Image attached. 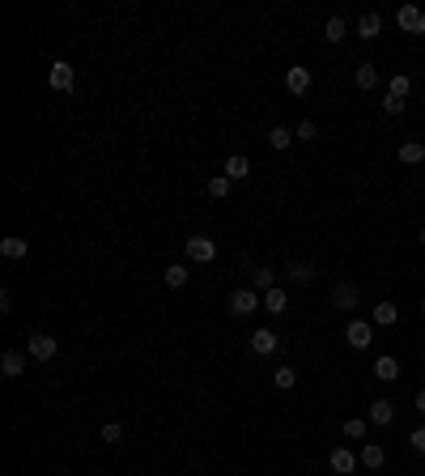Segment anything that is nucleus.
Returning a JSON list of instances; mask_svg holds the SVG:
<instances>
[{
    "instance_id": "nucleus-1",
    "label": "nucleus",
    "mask_w": 425,
    "mask_h": 476,
    "mask_svg": "<svg viewBox=\"0 0 425 476\" xmlns=\"http://www.w3.org/2000/svg\"><path fill=\"white\" fill-rule=\"evenodd\" d=\"M260 306H264V294L251 289V285H238V289L230 294V315H234V319H247V315H255Z\"/></svg>"
},
{
    "instance_id": "nucleus-2",
    "label": "nucleus",
    "mask_w": 425,
    "mask_h": 476,
    "mask_svg": "<svg viewBox=\"0 0 425 476\" xmlns=\"http://www.w3.org/2000/svg\"><path fill=\"white\" fill-rule=\"evenodd\" d=\"M183 255H187L192 264H213V260H217V243L204 238V234H192V238L183 243Z\"/></svg>"
},
{
    "instance_id": "nucleus-3",
    "label": "nucleus",
    "mask_w": 425,
    "mask_h": 476,
    "mask_svg": "<svg viewBox=\"0 0 425 476\" xmlns=\"http://www.w3.org/2000/svg\"><path fill=\"white\" fill-rule=\"evenodd\" d=\"M345 345L358 349V353H366V349L375 345V323H366V319H349V328H345Z\"/></svg>"
},
{
    "instance_id": "nucleus-4",
    "label": "nucleus",
    "mask_w": 425,
    "mask_h": 476,
    "mask_svg": "<svg viewBox=\"0 0 425 476\" xmlns=\"http://www.w3.org/2000/svg\"><path fill=\"white\" fill-rule=\"evenodd\" d=\"M353 306H362V289H358L353 281H341V285L332 289V311H341V315H349Z\"/></svg>"
},
{
    "instance_id": "nucleus-5",
    "label": "nucleus",
    "mask_w": 425,
    "mask_h": 476,
    "mask_svg": "<svg viewBox=\"0 0 425 476\" xmlns=\"http://www.w3.org/2000/svg\"><path fill=\"white\" fill-rule=\"evenodd\" d=\"M26 353H30L34 362H51V358L60 353V341H55V336H47V332H34V336L26 341Z\"/></svg>"
},
{
    "instance_id": "nucleus-6",
    "label": "nucleus",
    "mask_w": 425,
    "mask_h": 476,
    "mask_svg": "<svg viewBox=\"0 0 425 476\" xmlns=\"http://www.w3.org/2000/svg\"><path fill=\"white\" fill-rule=\"evenodd\" d=\"M47 85H51V89H60V94H72V85H77L72 64H68V60H55V64H51V72H47Z\"/></svg>"
},
{
    "instance_id": "nucleus-7",
    "label": "nucleus",
    "mask_w": 425,
    "mask_h": 476,
    "mask_svg": "<svg viewBox=\"0 0 425 476\" xmlns=\"http://www.w3.org/2000/svg\"><path fill=\"white\" fill-rule=\"evenodd\" d=\"M315 277H319V268H315L311 260H289V264H285V281H289V285H311Z\"/></svg>"
},
{
    "instance_id": "nucleus-8",
    "label": "nucleus",
    "mask_w": 425,
    "mask_h": 476,
    "mask_svg": "<svg viewBox=\"0 0 425 476\" xmlns=\"http://www.w3.org/2000/svg\"><path fill=\"white\" fill-rule=\"evenodd\" d=\"M247 345H251V353H260V358H272V353L281 349V336H277V332H268V328H255Z\"/></svg>"
},
{
    "instance_id": "nucleus-9",
    "label": "nucleus",
    "mask_w": 425,
    "mask_h": 476,
    "mask_svg": "<svg viewBox=\"0 0 425 476\" xmlns=\"http://www.w3.org/2000/svg\"><path fill=\"white\" fill-rule=\"evenodd\" d=\"M366 421H370V426H379V430H383V426H392V421H396V404H392L387 396L370 400V409H366Z\"/></svg>"
},
{
    "instance_id": "nucleus-10",
    "label": "nucleus",
    "mask_w": 425,
    "mask_h": 476,
    "mask_svg": "<svg viewBox=\"0 0 425 476\" xmlns=\"http://www.w3.org/2000/svg\"><path fill=\"white\" fill-rule=\"evenodd\" d=\"M311 81H315V77H311V68H302V64L285 68V89H289L294 98H302V94L311 89Z\"/></svg>"
},
{
    "instance_id": "nucleus-11",
    "label": "nucleus",
    "mask_w": 425,
    "mask_h": 476,
    "mask_svg": "<svg viewBox=\"0 0 425 476\" xmlns=\"http://www.w3.org/2000/svg\"><path fill=\"white\" fill-rule=\"evenodd\" d=\"M370 323H375V328H396V323H400V306H396V302H387V298H383V302H375Z\"/></svg>"
},
{
    "instance_id": "nucleus-12",
    "label": "nucleus",
    "mask_w": 425,
    "mask_h": 476,
    "mask_svg": "<svg viewBox=\"0 0 425 476\" xmlns=\"http://www.w3.org/2000/svg\"><path fill=\"white\" fill-rule=\"evenodd\" d=\"M358 464H362V460H358L349 447H332V472L336 476H353L358 472Z\"/></svg>"
},
{
    "instance_id": "nucleus-13",
    "label": "nucleus",
    "mask_w": 425,
    "mask_h": 476,
    "mask_svg": "<svg viewBox=\"0 0 425 476\" xmlns=\"http://www.w3.org/2000/svg\"><path fill=\"white\" fill-rule=\"evenodd\" d=\"M379 30H383V13H375V9H370V13H362V17H358V38H362V43H375V38H379Z\"/></svg>"
},
{
    "instance_id": "nucleus-14",
    "label": "nucleus",
    "mask_w": 425,
    "mask_h": 476,
    "mask_svg": "<svg viewBox=\"0 0 425 476\" xmlns=\"http://www.w3.org/2000/svg\"><path fill=\"white\" fill-rule=\"evenodd\" d=\"M0 375H4V379H21V375H26V353H21V349H4Z\"/></svg>"
},
{
    "instance_id": "nucleus-15",
    "label": "nucleus",
    "mask_w": 425,
    "mask_h": 476,
    "mask_svg": "<svg viewBox=\"0 0 425 476\" xmlns=\"http://www.w3.org/2000/svg\"><path fill=\"white\" fill-rule=\"evenodd\" d=\"M375 379H379V383H396V379H400V358H396V353L375 358Z\"/></svg>"
},
{
    "instance_id": "nucleus-16",
    "label": "nucleus",
    "mask_w": 425,
    "mask_h": 476,
    "mask_svg": "<svg viewBox=\"0 0 425 476\" xmlns=\"http://www.w3.org/2000/svg\"><path fill=\"white\" fill-rule=\"evenodd\" d=\"M396 21H400V30H404V34H421V21H425V13L417 9V4H400Z\"/></svg>"
},
{
    "instance_id": "nucleus-17",
    "label": "nucleus",
    "mask_w": 425,
    "mask_h": 476,
    "mask_svg": "<svg viewBox=\"0 0 425 476\" xmlns=\"http://www.w3.org/2000/svg\"><path fill=\"white\" fill-rule=\"evenodd\" d=\"M358 460H362V468H370V472H379V468L387 464V451H383L379 443H362V451H358Z\"/></svg>"
},
{
    "instance_id": "nucleus-18",
    "label": "nucleus",
    "mask_w": 425,
    "mask_h": 476,
    "mask_svg": "<svg viewBox=\"0 0 425 476\" xmlns=\"http://www.w3.org/2000/svg\"><path fill=\"white\" fill-rule=\"evenodd\" d=\"M353 85H358V89H366V94H370V89H379V68H375L370 60H366V64H358V68H353Z\"/></svg>"
},
{
    "instance_id": "nucleus-19",
    "label": "nucleus",
    "mask_w": 425,
    "mask_h": 476,
    "mask_svg": "<svg viewBox=\"0 0 425 476\" xmlns=\"http://www.w3.org/2000/svg\"><path fill=\"white\" fill-rule=\"evenodd\" d=\"M247 175H251V162H247L243 153H230V157H226V179H230V183H243Z\"/></svg>"
},
{
    "instance_id": "nucleus-20",
    "label": "nucleus",
    "mask_w": 425,
    "mask_h": 476,
    "mask_svg": "<svg viewBox=\"0 0 425 476\" xmlns=\"http://www.w3.org/2000/svg\"><path fill=\"white\" fill-rule=\"evenodd\" d=\"M264 311H268V315H285V311H289V289H281V285L268 289V294H264Z\"/></svg>"
},
{
    "instance_id": "nucleus-21",
    "label": "nucleus",
    "mask_w": 425,
    "mask_h": 476,
    "mask_svg": "<svg viewBox=\"0 0 425 476\" xmlns=\"http://www.w3.org/2000/svg\"><path fill=\"white\" fill-rule=\"evenodd\" d=\"M425 162V140H404L400 145V166H421Z\"/></svg>"
},
{
    "instance_id": "nucleus-22",
    "label": "nucleus",
    "mask_w": 425,
    "mask_h": 476,
    "mask_svg": "<svg viewBox=\"0 0 425 476\" xmlns=\"http://www.w3.org/2000/svg\"><path fill=\"white\" fill-rule=\"evenodd\" d=\"M324 38H328V43H345V38H349V21H345L341 13H332L328 26H324Z\"/></svg>"
},
{
    "instance_id": "nucleus-23",
    "label": "nucleus",
    "mask_w": 425,
    "mask_h": 476,
    "mask_svg": "<svg viewBox=\"0 0 425 476\" xmlns=\"http://www.w3.org/2000/svg\"><path fill=\"white\" fill-rule=\"evenodd\" d=\"M0 255L4 260H26L30 255V243L26 238H0Z\"/></svg>"
},
{
    "instance_id": "nucleus-24",
    "label": "nucleus",
    "mask_w": 425,
    "mask_h": 476,
    "mask_svg": "<svg viewBox=\"0 0 425 476\" xmlns=\"http://www.w3.org/2000/svg\"><path fill=\"white\" fill-rule=\"evenodd\" d=\"M187 277H192V272H187V264H166V268H162V281H166L170 289H183V285H187Z\"/></svg>"
},
{
    "instance_id": "nucleus-25",
    "label": "nucleus",
    "mask_w": 425,
    "mask_h": 476,
    "mask_svg": "<svg viewBox=\"0 0 425 476\" xmlns=\"http://www.w3.org/2000/svg\"><path fill=\"white\" fill-rule=\"evenodd\" d=\"M251 289H260V294H268V289H277V272L264 264V268H251Z\"/></svg>"
},
{
    "instance_id": "nucleus-26",
    "label": "nucleus",
    "mask_w": 425,
    "mask_h": 476,
    "mask_svg": "<svg viewBox=\"0 0 425 476\" xmlns=\"http://www.w3.org/2000/svg\"><path fill=\"white\" fill-rule=\"evenodd\" d=\"M387 94H392V98H400V102H404V98H409V94H413V77H409V72H396V77H392V81H387Z\"/></svg>"
},
{
    "instance_id": "nucleus-27",
    "label": "nucleus",
    "mask_w": 425,
    "mask_h": 476,
    "mask_svg": "<svg viewBox=\"0 0 425 476\" xmlns=\"http://www.w3.org/2000/svg\"><path fill=\"white\" fill-rule=\"evenodd\" d=\"M268 145H272V149H289V145H294V128H285V123L268 128Z\"/></svg>"
},
{
    "instance_id": "nucleus-28",
    "label": "nucleus",
    "mask_w": 425,
    "mask_h": 476,
    "mask_svg": "<svg viewBox=\"0 0 425 476\" xmlns=\"http://www.w3.org/2000/svg\"><path fill=\"white\" fill-rule=\"evenodd\" d=\"M366 426H370L366 417H349V421H345V438H349V443H362V438H366Z\"/></svg>"
},
{
    "instance_id": "nucleus-29",
    "label": "nucleus",
    "mask_w": 425,
    "mask_h": 476,
    "mask_svg": "<svg viewBox=\"0 0 425 476\" xmlns=\"http://www.w3.org/2000/svg\"><path fill=\"white\" fill-rule=\"evenodd\" d=\"M272 383H277L281 392H289V387L298 383V370H294V366H277V375H272Z\"/></svg>"
},
{
    "instance_id": "nucleus-30",
    "label": "nucleus",
    "mask_w": 425,
    "mask_h": 476,
    "mask_svg": "<svg viewBox=\"0 0 425 476\" xmlns=\"http://www.w3.org/2000/svg\"><path fill=\"white\" fill-rule=\"evenodd\" d=\"M204 192H209L213 200H226V196H230V179H226V175H217V179H209V187H204Z\"/></svg>"
},
{
    "instance_id": "nucleus-31",
    "label": "nucleus",
    "mask_w": 425,
    "mask_h": 476,
    "mask_svg": "<svg viewBox=\"0 0 425 476\" xmlns=\"http://www.w3.org/2000/svg\"><path fill=\"white\" fill-rule=\"evenodd\" d=\"M319 136V128H315V119H302L298 128H294V140H315Z\"/></svg>"
},
{
    "instance_id": "nucleus-32",
    "label": "nucleus",
    "mask_w": 425,
    "mask_h": 476,
    "mask_svg": "<svg viewBox=\"0 0 425 476\" xmlns=\"http://www.w3.org/2000/svg\"><path fill=\"white\" fill-rule=\"evenodd\" d=\"M102 443H106V447H115V443H123V426H115V421H106V426H102Z\"/></svg>"
},
{
    "instance_id": "nucleus-33",
    "label": "nucleus",
    "mask_w": 425,
    "mask_h": 476,
    "mask_svg": "<svg viewBox=\"0 0 425 476\" xmlns=\"http://www.w3.org/2000/svg\"><path fill=\"white\" fill-rule=\"evenodd\" d=\"M383 115H392V119H396V115H404V102H400V98H392V94H383Z\"/></svg>"
},
{
    "instance_id": "nucleus-34",
    "label": "nucleus",
    "mask_w": 425,
    "mask_h": 476,
    "mask_svg": "<svg viewBox=\"0 0 425 476\" xmlns=\"http://www.w3.org/2000/svg\"><path fill=\"white\" fill-rule=\"evenodd\" d=\"M409 447H413L417 455H425V426H417V430L409 434Z\"/></svg>"
},
{
    "instance_id": "nucleus-35",
    "label": "nucleus",
    "mask_w": 425,
    "mask_h": 476,
    "mask_svg": "<svg viewBox=\"0 0 425 476\" xmlns=\"http://www.w3.org/2000/svg\"><path fill=\"white\" fill-rule=\"evenodd\" d=\"M0 311H4V315L13 311V294H9V289H0Z\"/></svg>"
},
{
    "instance_id": "nucleus-36",
    "label": "nucleus",
    "mask_w": 425,
    "mask_h": 476,
    "mask_svg": "<svg viewBox=\"0 0 425 476\" xmlns=\"http://www.w3.org/2000/svg\"><path fill=\"white\" fill-rule=\"evenodd\" d=\"M413 409H417V413H421V417H425V387H421V392H417V400H413Z\"/></svg>"
},
{
    "instance_id": "nucleus-37",
    "label": "nucleus",
    "mask_w": 425,
    "mask_h": 476,
    "mask_svg": "<svg viewBox=\"0 0 425 476\" xmlns=\"http://www.w3.org/2000/svg\"><path fill=\"white\" fill-rule=\"evenodd\" d=\"M421 247H425V226H421Z\"/></svg>"
},
{
    "instance_id": "nucleus-38",
    "label": "nucleus",
    "mask_w": 425,
    "mask_h": 476,
    "mask_svg": "<svg viewBox=\"0 0 425 476\" xmlns=\"http://www.w3.org/2000/svg\"><path fill=\"white\" fill-rule=\"evenodd\" d=\"M421 311H425V294H421Z\"/></svg>"
}]
</instances>
